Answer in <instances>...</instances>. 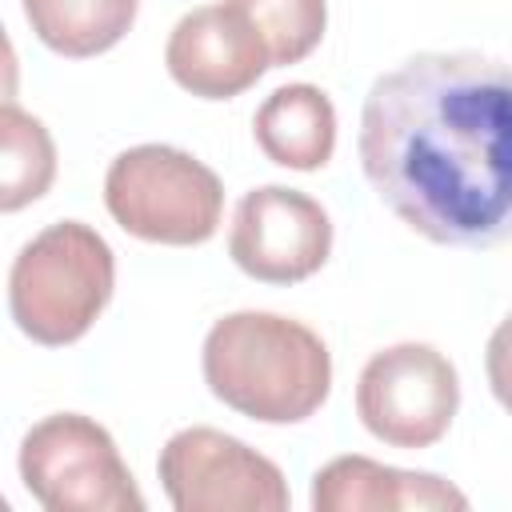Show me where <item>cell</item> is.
<instances>
[{"instance_id":"6da1fadb","label":"cell","mask_w":512,"mask_h":512,"mask_svg":"<svg viewBox=\"0 0 512 512\" xmlns=\"http://www.w3.org/2000/svg\"><path fill=\"white\" fill-rule=\"evenodd\" d=\"M356 156L416 236L472 252L512 244V64L484 52L400 60L364 96Z\"/></svg>"},{"instance_id":"7a4b0ae2","label":"cell","mask_w":512,"mask_h":512,"mask_svg":"<svg viewBox=\"0 0 512 512\" xmlns=\"http://www.w3.org/2000/svg\"><path fill=\"white\" fill-rule=\"evenodd\" d=\"M200 372L224 408L256 424H300L332 392V352L320 332L264 308L220 316L204 336Z\"/></svg>"},{"instance_id":"3957f363","label":"cell","mask_w":512,"mask_h":512,"mask_svg":"<svg viewBox=\"0 0 512 512\" xmlns=\"http://www.w3.org/2000/svg\"><path fill=\"white\" fill-rule=\"evenodd\" d=\"M116 288V256L108 240L84 220H56L40 228L8 268V312L16 328L64 348L88 336Z\"/></svg>"},{"instance_id":"277c9868","label":"cell","mask_w":512,"mask_h":512,"mask_svg":"<svg viewBox=\"0 0 512 512\" xmlns=\"http://www.w3.org/2000/svg\"><path fill=\"white\" fill-rule=\"evenodd\" d=\"M104 208L144 244L196 248L224 220V184L200 156L176 144H132L104 172Z\"/></svg>"},{"instance_id":"5b68a950","label":"cell","mask_w":512,"mask_h":512,"mask_svg":"<svg viewBox=\"0 0 512 512\" xmlns=\"http://www.w3.org/2000/svg\"><path fill=\"white\" fill-rule=\"evenodd\" d=\"M20 480L48 512H144V492L112 432L84 412H52L20 440Z\"/></svg>"},{"instance_id":"8992f818","label":"cell","mask_w":512,"mask_h":512,"mask_svg":"<svg viewBox=\"0 0 512 512\" xmlns=\"http://www.w3.org/2000/svg\"><path fill=\"white\" fill-rule=\"evenodd\" d=\"M460 412L456 364L424 340H400L368 356L356 380V416L388 448L420 452L448 436Z\"/></svg>"},{"instance_id":"52a82bcc","label":"cell","mask_w":512,"mask_h":512,"mask_svg":"<svg viewBox=\"0 0 512 512\" xmlns=\"http://www.w3.org/2000/svg\"><path fill=\"white\" fill-rule=\"evenodd\" d=\"M160 488L176 512H284V472L240 436L208 424L180 428L156 460Z\"/></svg>"},{"instance_id":"ba28073f","label":"cell","mask_w":512,"mask_h":512,"mask_svg":"<svg viewBox=\"0 0 512 512\" xmlns=\"http://www.w3.org/2000/svg\"><path fill=\"white\" fill-rule=\"evenodd\" d=\"M228 256L260 284H300L332 256V216L300 188H248L228 224Z\"/></svg>"},{"instance_id":"9c48e42d","label":"cell","mask_w":512,"mask_h":512,"mask_svg":"<svg viewBox=\"0 0 512 512\" xmlns=\"http://www.w3.org/2000/svg\"><path fill=\"white\" fill-rule=\"evenodd\" d=\"M164 68L200 100H232L272 68V56L252 20L232 0H220L192 8L172 24Z\"/></svg>"},{"instance_id":"30bf717a","label":"cell","mask_w":512,"mask_h":512,"mask_svg":"<svg viewBox=\"0 0 512 512\" xmlns=\"http://www.w3.org/2000/svg\"><path fill=\"white\" fill-rule=\"evenodd\" d=\"M316 512H464L468 496L436 476L392 468L372 456H336L312 476Z\"/></svg>"},{"instance_id":"8fae6325","label":"cell","mask_w":512,"mask_h":512,"mask_svg":"<svg viewBox=\"0 0 512 512\" xmlns=\"http://www.w3.org/2000/svg\"><path fill=\"white\" fill-rule=\"evenodd\" d=\"M256 148L292 172H316L336 152V108L316 84H284L264 96L252 116Z\"/></svg>"},{"instance_id":"7c38bea8","label":"cell","mask_w":512,"mask_h":512,"mask_svg":"<svg viewBox=\"0 0 512 512\" xmlns=\"http://www.w3.org/2000/svg\"><path fill=\"white\" fill-rule=\"evenodd\" d=\"M24 20L44 48L68 60L104 56L136 24L140 0H20Z\"/></svg>"},{"instance_id":"4fadbf2b","label":"cell","mask_w":512,"mask_h":512,"mask_svg":"<svg viewBox=\"0 0 512 512\" xmlns=\"http://www.w3.org/2000/svg\"><path fill=\"white\" fill-rule=\"evenodd\" d=\"M56 180V144L40 116L16 100L0 108V208L20 212L40 200Z\"/></svg>"},{"instance_id":"5bb4252c","label":"cell","mask_w":512,"mask_h":512,"mask_svg":"<svg viewBox=\"0 0 512 512\" xmlns=\"http://www.w3.org/2000/svg\"><path fill=\"white\" fill-rule=\"evenodd\" d=\"M260 40L268 44L272 68L308 60L328 28V0H232Z\"/></svg>"},{"instance_id":"9a60e30c","label":"cell","mask_w":512,"mask_h":512,"mask_svg":"<svg viewBox=\"0 0 512 512\" xmlns=\"http://www.w3.org/2000/svg\"><path fill=\"white\" fill-rule=\"evenodd\" d=\"M484 376L504 412H512V312L492 328L484 348Z\"/></svg>"}]
</instances>
